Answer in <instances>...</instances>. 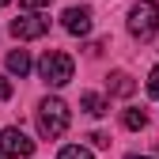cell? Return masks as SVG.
<instances>
[{"label": "cell", "instance_id": "1", "mask_svg": "<svg viewBox=\"0 0 159 159\" xmlns=\"http://www.w3.org/2000/svg\"><path fill=\"white\" fill-rule=\"evenodd\" d=\"M65 129H68V106H65V98H57V95L42 98V102H38V133L49 136V140H57Z\"/></svg>", "mask_w": 159, "mask_h": 159}, {"label": "cell", "instance_id": "2", "mask_svg": "<svg viewBox=\"0 0 159 159\" xmlns=\"http://www.w3.org/2000/svg\"><path fill=\"white\" fill-rule=\"evenodd\" d=\"M72 72H76L72 57H68V53H61V49H49L42 61H38V76H42L49 87H65L68 80H72Z\"/></svg>", "mask_w": 159, "mask_h": 159}, {"label": "cell", "instance_id": "3", "mask_svg": "<svg viewBox=\"0 0 159 159\" xmlns=\"http://www.w3.org/2000/svg\"><path fill=\"white\" fill-rule=\"evenodd\" d=\"M155 30H159V4H155V0L133 4V11H129V34L140 38V42H148Z\"/></svg>", "mask_w": 159, "mask_h": 159}, {"label": "cell", "instance_id": "4", "mask_svg": "<svg viewBox=\"0 0 159 159\" xmlns=\"http://www.w3.org/2000/svg\"><path fill=\"white\" fill-rule=\"evenodd\" d=\"M0 155L4 159H27V155H34V140L23 133V129H4L0 133Z\"/></svg>", "mask_w": 159, "mask_h": 159}, {"label": "cell", "instance_id": "5", "mask_svg": "<svg viewBox=\"0 0 159 159\" xmlns=\"http://www.w3.org/2000/svg\"><path fill=\"white\" fill-rule=\"evenodd\" d=\"M49 30V19H42L38 11H23L19 19H11V34L19 42H34V38H42Z\"/></svg>", "mask_w": 159, "mask_h": 159}, {"label": "cell", "instance_id": "6", "mask_svg": "<svg viewBox=\"0 0 159 159\" xmlns=\"http://www.w3.org/2000/svg\"><path fill=\"white\" fill-rule=\"evenodd\" d=\"M61 23H65V30L68 34H76V38H84V34H91V8H68L65 15H61Z\"/></svg>", "mask_w": 159, "mask_h": 159}, {"label": "cell", "instance_id": "7", "mask_svg": "<svg viewBox=\"0 0 159 159\" xmlns=\"http://www.w3.org/2000/svg\"><path fill=\"white\" fill-rule=\"evenodd\" d=\"M80 106H84L91 117H102V114H110V102H106L102 95H95V91H87L84 98H80Z\"/></svg>", "mask_w": 159, "mask_h": 159}, {"label": "cell", "instance_id": "8", "mask_svg": "<svg viewBox=\"0 0 159 159\" xmlns=\"http://www.w3.org/2000/svg\"><path fill=\"white\" fill-rule=\"evenodd\" d=\"M8 72L11 76H27L30 72V53L27 49H11L8 53Z\"/></svg>", "mask_w": 159, "mask_h": 159}, {"label": "cell", "instance_id": "9", "mask_svg": "<svg viewBox=\"0 0 159 159\" xmlns=\"http://www.w3.org/2000/svg\"><path fill=\"white\" fill-rule=\"evenodd\" d=\"M110 95H133V80L125 72H114L110 76Z\"/></svg>", "mask_w": 159, "mask_h": 159}, {"label": "cell", "instance_id": "10", "mask_svg": "<svg viewBox=\"0 0 159 159\" xmlns=\"http://www.w3.org/2000/svg\"><path fill=\"white\" fill-rule=\"evenodd\" d=\"M121 121H125V129H144V125H148V114L136 110V106H129V110L121 114Z\"/></svg>", "mask_w": 159, "mask_h": 159}, {"label": "cell", "instance_id": "11", "mask_svg": "<svg viewBox=\"0 0 159 159\" xmlns=\"http://www.w3.org/2000/svg\"><path fill=\"white\" fill-rule=\"evenodd\" d=\"M57 159H95V155H91V148H84V144H65Z\"/></svg>", "mask_w": 159, "mask_h": 159}, {"label": "cell", "instance_id": "12", "mask_svg": "<svg viewBox=\"0 0 159 159\" xmlns=\"http://www.w3.org/2000/svg\"><path fill=\"white\" fill-rule=\"evenodd\" d=\"M148 95L152 98H159V65L152 68V76H148Z\"/></svg>", "mask_w": 159, "mask_h": 159}, {"label": "cell", "instance_id": "13", "mask_svg": "<svg viewBox=\"0 0 159 159\" xmlns=\"http://www.w3.org/2000/svg\"><path fill=\"white\" fill-rule=\"evenodd\" d=\"M8 98H11V80L0 72V102H8Z\"/></svg>", "mask_w": 159, "mask_h": 159}, {"label": "cell", "instance_id": "14", "mask_svg": "<svg viewBox=\"0 0 159 159\" xmlns=\"http://www.w3.org/2000/svg\"><path fill=\"white\" fill-rule=\"evenodd\" d=\"M19 4H23L27 11H38V8H49V4H53V0H19Z\"/></svg>", "mask_w": 159, "mask_h": 159}, {"label": "cell", "instance_id": "15", "mask_svg": "<svg viewBox=\"0 0 159 159\" xmlns=\"http://www.w3.org/2000/svg\"><path fill=\"white\" fill-rule=\"evenodd\" d=\"M87 140H91L95 148H110V136H106V133H91V136H87Z\"/></svg>", "mask_w": 159, "mask_h": 159}, {"label": "cell", "instance_id": "16", "mask_svg": "<svg viewBox=\"0 0 159 159\" xmlns=\"http://www.w3.org/2000/svg\"><path fill=\"white\" fill-rule=\"evenodd\" d=\"M125 159H152V155H125Z\"/></svg>", "mask_w": 159, "mask_h": 159}, {"label": "cell", "instance_id": "17", "mask_svg": "<svg viewBox=\"0 0 159 159\" xmlns=\"http://www.w3.org/2000/svg\"><path fill=\"white\" fill-rule=\"evenodd\" d=\"M4 4H11V0H0V8H4Z\"/></svg>", "mask_w": 159, "mask_h": 159}]
</instances>
